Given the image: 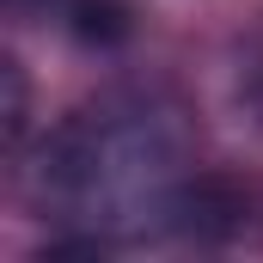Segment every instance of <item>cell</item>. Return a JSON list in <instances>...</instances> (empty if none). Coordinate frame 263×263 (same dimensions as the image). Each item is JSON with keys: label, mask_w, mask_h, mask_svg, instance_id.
Returning a JSON list of instances; mask_svg holds the SVG:
<instances>
[{"label": "cell", "mask_w": 263, "mask_h": 263, "mask_svg": "<svg viewBox=\"0 0 263 263\" xmlns=\"http://www.w3.org/2000/svg\"><path fill=\"white\" fill-rule=\"evenodd\" d=\"M0 86H6V141L25 135V117H31V92H25V67L0 62Z\"/></svg>", "instance_id": "obj_2"}, {"label": "cell", "mask_w": 263, "mask_h": 263, "mask_svg": "<svg viewBox=\"0 0 263 263\" xmlns=\"http://www.w3.org/2000/svg\"><path fill=\"white\" fill-rule=\"evenodd\" d=\"M37 190L73 220L123 227L141 214H165L172 202V135L147 104L73 110L43 141Z\"/></svg>", "instance_id": "obj_1"}]
</instances>
